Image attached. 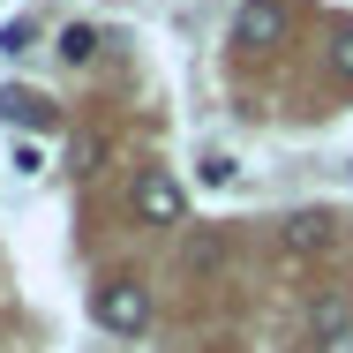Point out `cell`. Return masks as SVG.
Wrapping results in <instances>:
<instances>
[{
  "label": "cell",
  "mask_w": 353,
  "mask_h": 353,
  "mask_svg": "<svg viewBox=\"0 0 353 353\" xmlns=\"http://www.w3.org/2000/svg\"><path fill=\"white\" fill-rule=\"evenodd\" d=\"M98 323L121 331V339L150 331V293H143L136 279H105V285H98Z\"/></svg>",
  "instance_id": "cell-1"
},
{
  "label": "cell",
  "mask_w": 353,
  "mask_h": 353,
  "mask_svg": "<svg viewBox=\"0 0 353 353\" xmlns=\"http://www.w3.org/2000/svg\"><path fill=\"white\" fill-rule=\"evenodd\" d=\"M331 68L353 83V30H339V46H331Z\"/></svg>",
  "instance_id": "cell-10"
},
{
  "label": "cell",
  "mask_w": 353,
  "mask_h": 353,
  "mask_svg": "<svg viewBox=\"0 0 353 353\" xmlns=\"http://www.w3.org/2000/svg\"><path fill=\"white\" fill-rule=\"evenodd\" d=\"M181 211H188V196H181L173 173H136V218H150V225H181Z\"/></svg>",
  "instance_id": "cell-2"
},
{
  "label": "cell",
  "mask_w": 353,
  "mask_h": 353,
  "mask_svg": "<svg viewBox=\"0 0 353 353\" xmlns=\"http://www.w3.org/2000/svg\"><path fill=\"white\" fill-rule=\"evenodd\" d=\"M61 61H68V68L98 61V30H90V23H68V30H61Z\"/></svg>",
  "instance_id": "cell-8"
},
{
  "label": "cell",
  "mask_w": 353,
  "mask_h": 353,
  "mask_svg": "<svg viewBox=\"0 0 353 353\" xmlns=\"http://www.w3.org/2000/svg\"><path fill=\"white\" fill-rule=\"evenodd\" d=\"M233 38H241V46H279L285 38V8L279 0H248V8L233 15Z\"/></svg>",
  "instance_id": "cell-5"
},
{
  "label": "cell",
  "mask_w": 353,
  "mask_h": 353,
  "mask_svg": "<svg viewBox=\"0 0 353 353\" xmlns=\"http://www.w3.org/2000/svg\"><path fill=\"white\" fill-rule=\"evenodd\" d=\"M0 53H30V23H8L0 30Z\"/></svg>",
  "instance_id": "cell-11"
},
{
  "label": "cell",
  "mask_w": 353,
  "mask_h": 353,
  "mask_svg": "<svg viewBox=\"0 0 353 353\" xmlns=\"http://www.w3.org/2000/svg\"><path fill=\"white\" fill-rule=\"evenodd\" d=\"M339 248V218L331 211H293L285 218V256H331Z\"/></svg>",
  "instance_id": "cell-3"
},
{
  "label": "cell",
  "mask_w": 353,
  "mask_h": 353,
  "mask_svg": "<svg viewBox=\"0 0 353 353\" xmlns=\"http://www.w3.org/2000/svg\"><path fill=\"white\" fill-rule=\"evenodd\" d=\"M181 263H188L196 279H218V271L233 263V241H225V225H196V233H188V248H181Z\"/></svg>",
  "instance_id": "cell-4"
},
{
  "label": "cell",
  "mask_w": 353,
  "mask_h": 353,
  "mask_svg": "<svg viewBox=\"0 0 353 353\" xmlns=\"http://www.w3.org/2000/svg\"><path fill=\"white\" fill-rule=\"evenodd\" d=\"M308 331H316L323 346H339V339L353 331V308H346V293H323V301L308 308Z\"/></svg>",
  "instance_id": "cell-6"
},
{
  "label": "cell",
  "mask_w": 353,
  "mask_h": 353,
  "mask_svg": "<svg viewBox=\"0 0 353 353\" xmlns=\"http://www.w3.org/2000/svg\"><path fill=\"white\" fill-rule=\"evenodd\" d=\"M0 121H8V128H46L53 105H46L38 90H0Z\"/></svg>",
  "instance_id": "cell-7"
},
{
  "label": "cell",
  "mask_w": 353,
  "mask_h": 353,
  "mask_svg": "<svg viewBox=\"0 0 353 353\" xmlns=\"http://www.w3.org/2000/svg\"><path fill=\"white\" fill-rule=\"evenodd\" d=\"M203 181H211V188H233V181H241V158L211 150V158H203Z\"/></svg>",
  "instance_id": "cell-9"
}]
</instances>
